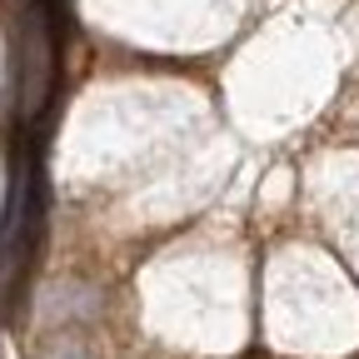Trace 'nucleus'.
<instances>
[{
  "label": "nucleus",
  "mask_w": 359,
  "mask_h": 359,
  "mask_svg": "<svg viewBox=\"0 0 359 359\" xmlns=\"http://www.w3.org/2000/svg\"><path fill=\"white\" fill-rule=\"evenodd\" d=\"M55 45H50V25L40 11H30L25 20V40H20V115L35 120L50 100V75H55Z\"/></svg>",
  "instance_id": "f257e3e1"
},
{
  "label": "nucleus",
  "mask_w": 359,
  "mask_h": 359,
  "mask_svg": "<svg viewBox=\"0 0 359 359\" xmlns=\"http://www.w3.org/2000/svg\"><path fill=\"white\" fill-rule=\"evenodd\" d=\"M100 309H105V294L85 280H55L40 294V320L50 330H85Z\"/></svg>",
  "instance_id": "f03ea898"
},
{
  "label": "nucleus",
  "mask_w": 359,
  "mask_h": 359,
  "mask_svg": "<svg viewBox=\"0 0 359 359\" xmlns=\"http://www.w3.org/2000/svg\"><path fill=\"white\" fill-rule=\"evenodd\" d=\"M40 359H95V354H90V344H85L80 330H55L50 339H45Z\"/></svg>",
  "instance_id": "7ed1b4c3"
}]
</instances>
